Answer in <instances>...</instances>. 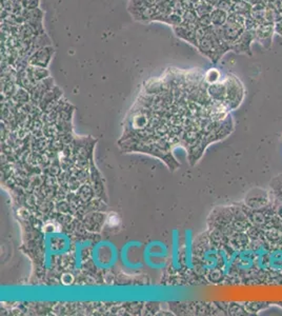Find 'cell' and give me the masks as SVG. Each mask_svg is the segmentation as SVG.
Here are the masks:
<instances>
[{
    "mask_svg": "<svg viewBox=\"0 0 282 316\" xmlns=\"http://www.w3.org/2000/svg\"><path fill=\"white\" fill-rule=\"evenodd\" d=\"M219 77V73L216 70H210L205 75V79L207 82H215Z\"/></svg>",
    "mask_w": 282,
    "mask_h": 316,
    "instance_id": "ba28073f",
    "label": "cell"
},
{
    "mask_svg": "<svg viewBox=\"0 0 282 316\" xmlns=\"http://www.w3.org/2000/svg\"><path fill=\"white\" fill-rule=\"evenodd\" d=\"M48 46H52V43H51V39H49L47 33H44V34L35 36L32 40L30 55L36 52L37 50H40V49H43L45 47H48Z\"/></svg>",
    "mask_w": 282,
    "mask_h": 316,
    "instance_id": "277c9868",
    "label": "cell"
},
{
    "mask_svg": "<svg viewBox=\"0 0 282 316\" xmlns=\"http://www.w3.org/2000/svg\"><path fill=\"white\" fill-rule=\"evenodd\" d=\"M27 74L29 79L34 85L49 77V72L47 68H40V66H35L31 64L27 68Z\"/></svg>",
    "mask_w": 282,
    "mask_h": 316,
    "instance_id": "3957f363",
    "label": "cell"
},
{
    "mask_svg": "<svg viewBox=\"0 0 282 316\" xmlns=\"http://www.w3.org/2000/svg\"><path fill=\"white\" fill-rule=\"evenodd\" d=\"M210 16H211L212 23H214L215 26H219V24H221L226 20V14L221 10H214Z\"/></svg>",
    "mask_w": 282,
    "mask_h": 316,
    "instance_id": "8992f818",
    "label": "cell"
},
{
    "mask_svg": "<svg viewBox=\"0 0 282 316\" xmlns=\"http://www.w3.org/2000/svg\"><path fill=\"white\" fill-rule=\"evenodd\" d=\"M199 27L197 24H187L182 22L180 26L173 27L174 32L177 37L180 39L187 41V43L193 45L197 48L198 46V37H197V30Z\"/></svg>",
    "mask_w": 282,
    "mask_h": 316,
    "instance_id": "6da1fadb",
    "label": "cell"
},
{
    "mask_svg": "<svg viewBox=\"0 0 282 316\" xmlns=\"http://www.w3.org/2000/svg\"><path fill=\"white\" fill-rule=\"evenodd\" d=\"M198 18L199 16L195 9H188L184 13V15H182V20H184V23L187 24H197Z\"/></svg>",
    "mask_w": 282,
    "mask_h": 316,
    "instance_id": "5b68a950",
    "label": "cell"
},
{
    "mask_svg": "<svg viewBox=\"0 0 282 316\" xmlns=\"http://www.w3.org/2000/svg\"><path fill=\"white\" fill-rule=\"evenodd\" d=\"M54 55V48L52 46L45 47L30 55L29 61L31 65L40 66V68H47Z\"/></svg>",
    "mask_w": 282,
    "mask_h": 316,
    "instance_id": "7a4b0ae2",
    "label": "cell"
},
{
    "mask_svg": "<svg viewBox=\"0 0 282 316\" xmlns=\"http://www.w3.org/2000/svg\"><path fill=\"white\" fill-rule=\"evenodd\" d=\"M40 0H22L23 9L27 10H34L39 7Z\"/></svg>",
    "mask_w": 282,
    "mask_h": 316,
    "instance_id": "52a82bcc",
    "label": "cell"
}]
</instances>
